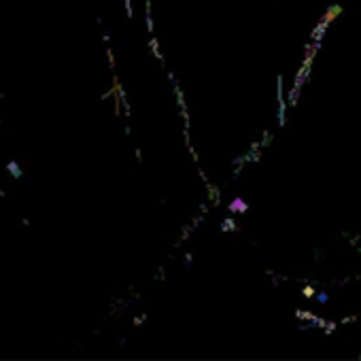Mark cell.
I'll return each mask as SVG.
<instances>
[{
	"label": "cell",
	"instance_id": "cell-12",
	"mask_svg": "<svg viewBox=\"0 0 361 361\" xmlns=\"http://www.w3.org/2000/svg\"><path fill=\"white\" fill-rule=\"evenodd\" d=\"M359 319H361V315H359Z\"/></svg>",
	"mask_w": 361,
	"mask_h": 361
},
{
	"label": "cell",
	"instance_id": "cell-1",
	"mask_svg": "<svg viewBox=\"0 0 361 361\" xmlns=\"http://www.w3.org/2000/svg\"><path fill=\"white\" fill-rule=\"evenodd\" d=\"M249 210V204L242 200V198H234L229 204H227V213L229 215H244Z\"/></svg>",
	"mask_w": 361,
	"mask_h": 361
},
{
	"label": "cell",
	"instance_id": "cell-3",
	"mask_svg": "<svg viewBox=\"0 0 361 361\" xmlns=\"http://www.w3.org/2000/svg\"><path fill=\"white\" fill-rule=\"evenodd\" d=\"M204 185H206V200H210V202L217 206V204H219V198H221V189H219V187H215L210 180H208V183H204Z\"/></svg>",
	"mask_w": 361,
	"mask_h": 361
},
{
	"label": "cell",
	"instance_id": "cell-9",
	"mask_svg": "<svg viewBox=\"0 0 361 361\" xmlns=\"http://www.w3.org/2000/svg\"><path fill=\"white\" fill-rule=\"evenodd\" d=\"M191 261H193V255H191V253H187V255H185V266L189 268V266H191Z\"/></svg>",
	"mask_w": 361,
	"mask_h": 361
},
{
	"label": "cell",
	"instance_id": "cell-7",
	"mask_svg": "<svg viewBox=\"0 0 361 361\" xmlns=\"http://www.w3.org/2000/svg\"><path fill=\"white\" fill-rule=\"evenodd\" d=\"M302 295L310 300V297H315V295H316V289L312 287V285H306V287H302Z\"/></svg>",
	"mask_w": 361,
	"mask_h": 361
},
{
	"label": "cell",
	"instance_id": "cell-6",
	"mask_svg": "<svg viewBox=\"0 0 361 361\" xmlns=\"http://www.w3.org/2000/svg\"><path fill=\"white\" fill-rule=\"evenodd\" d=\"M338 325H340V323H334V321H327V323H325V327H323V331H325V336H331V334H334V331L338 329Z\"/></svg>",
	"mask_w": 361,
	"mask_h": 361
},
{
	"label": "cell",
	"instance_id": "cell-10",
	"mask_svg": "<svg viewBox=\"0 0 361 361\" xmlns=\"http://www.w3.org/2000/svg\"><path fill=\"white\" fill-rule=\"evenodd\" d=\"M142 323H144V315L140 316V319H138V316L134 319V325H142Z\"/></svg>",
	"mask_w": 361,
	"mask_h": 361
},
{
	"label": "cell",
	"instance_id": "cell-4",
	"mask_svg": "<svg viewBox=\"0 0 361 361\" xmlns=\"http://www.w3.org/2000/svg\"><path fill=\"white\" fill-rule=\"evenodd\" d=\"M149 49H151V53L157 57V62L164 66V55L159 53V41H157V36H155V34H153V36H151V41H149Z\"/></svg>",
	"mask_w": 361,
	"mask_h": 361
},
{
	"label": "cell",
	"instance_id": "cell-11",
	"mask_svg": "<svg viewBox=\"0 0 361 361\" xmlns=\"http://www.w3.org/2000/svg\"><path fill=\"white\" fill-rule=\"evenodd\" d=\"M136 157H138V162H142V151L140 149H136Z\"/></svg>",
	"mask_w": 361,
	"mask_h": 361
},
{
	"label": "cell",
	"instance_id": "cell-5",
	"mask_svg": "<svg viewBox=\"0 0 361 361\" xmlns=\"http://www.w3.org/2000/svg\"><path fill=\"white\" fill-rule=\"evenodd\" d=\"M221 229H223V232H238V229H240L238 223L234 221V215H232V217H227L225 221L221 223Z\"/></svg>",
	"mask_w": 361,
	"mask_h": 361
},
{
	"label": "cell",
	"instance_id": "cell-2",
	"mask_svg": "<svg viewBox=\"0 0 361 361\" xmlns=\"http://www.w3.org/2000/svg\"><path fill=\"white\" fill-rule=\"evenodd\" d=\"M342 11H344V9H342V4H329V6L325 9V15H323L321 19H323V21H327V24H334V21L342 15Z\"/></svg>",
	"mask_w": 361,
	"mask_h": 361
},
{
	"label": "cell",
	"instance_id": "cell-8",
	"mask_svg": "<svg viewBox=\"0 0 361 361\" xmlns=\"http://www.w3.org/2000/svg\"><path fill=\"white\" fill-rule=\"evenodd\" d=\"M329 297H327V293H316V302H321V304H325Z\"/></svg>",
	"mask_w": 361,
	"mask_h": 361
}]
</instances>
